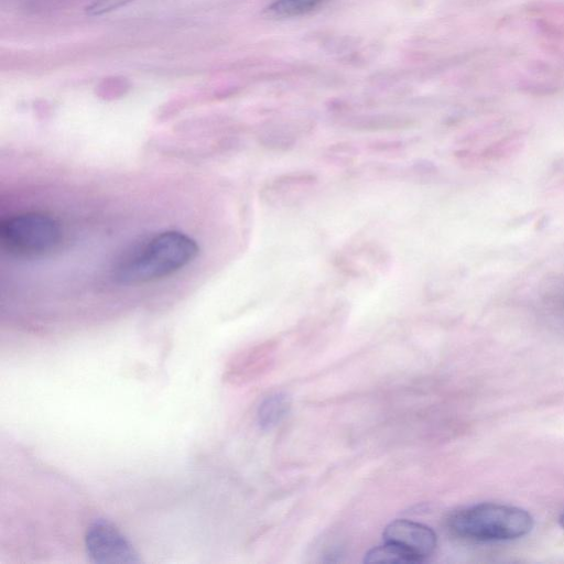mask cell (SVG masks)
<instances>
[{
  "mask_svg": "<svg viewBox=\"0 0 564 564\" xmlns=\"http://www.w3.org/2000/svg\"><path fill=\"white\" fill-rule=\"evenodd\" d=\"M447 525L454 535L464 540L503 542L529 534L534 527V519L519 507L482 502L454 511Z\"/></svg>",
  "mask_w": 564,
  "mask_h": 564,
  "instance_id": "2",
  "label": "cell"
},
{
  "mask_svg": "<svg viewBox=\"0 0 564 564\" xmlns=\"http://www.w3.org/2000/svg\"><path fill=\"white\" fill-rule=\"evenodd\" d=\"M62 238L57 221L42 213H22L0 223L1 248L15 257H40L53 251Z\"/></svg>",
  "mask_w": 564,
  "mask_h": 564,
  "instance_id": "3",
  "label": "cell"
},
{
  "mask_svg": "<svg viewBox=\"0 0 564 564\" xmlns=\"http://www.w3.org/2000/svg\"><path fill=\"white\" fill-rule=\"evenodd\" d=\"M383 540L401 549L414 563L430 557L437 542L436 534L430 527L404 519L390 522L384 529Z\"/></svg>",
  "mask_w": 564,
  "mask_h": 564,
  "instance_id": "5",
  "label": "cell"
},
{
  "mask_svg": "<svg viewBox=\"0 0 564 564\" xmlns=\"http://www.w3.org/2000/svg\"><path fill=\"white\" fill-rule=\"evenodd\" d=\"M132 0H93L86 6L85 11L88 15H101L126 6Z\"/></svg>",
  "mask_w": 564,
  "mask_h": 564,
  "instance_id": "9",
  "label": "cell"
},
{
  "mask_svg": "<svg viewBox=\"0 0 564 564\" xmlns=\"http://www.w3.org/2000/svg\"><path fill=\"white\" fill-rule=\"evenodd\" d=\"M198 246L187 235L166 230L126 254L113 268V278L123 284H138L169 276L191 263Z\"/></svg>",
  "mask_w": 564,
  "mask_h": 564,
  "instance_id": "1",
  "label": "cell"
},
{
  "mask_svg": "<svg viewBox=\"0 0 564 564\" xmlns=\"http://www.w3.org/2000/svg\"><path fill=\"white\" fill-rule=\"evenodd\" d=\"M325 0H274L265 12L274 19H289L308 13Z\"/></svg>",
  "mask_w": 564,
  "mask_h": 564,
  "instance_id": "7",
  "label": "cell"
},
{
  "mask_svg": "<svg viewBox=\"0 0 564 564\" xmlns=\"http://www.w3.org/2000/svg\"><path fill=\"white\" fill-rule=\"evenodd\" d=\"M89 558L100 564L140 563L141 558L130 541L109 521L98 519L85 535Z\"/></svg>",
  "mask_w": 564,
  "mask_h": 564,
  "instance_id": "4",
  "label": "cell"
},
{
  "mask_svg": "<svg viewBox=\"0 0 564 564\" xmlns=\"http://www.w3.org/2000/svg\"><path fill=\"white\" fill-rule=\"evenodd\" d=\"M290 403L281 393L265 398L258 409V423L263 430L274 427L286 415Z\"/></svg>",
  "mask_w": 564,
  "mask_h": 564,
  "instance_id": "6",
  "label": "cell"
},
{
  "mask_svg": "<svg viewBox=\"0 0 564 564\" xmlns=\"http://www.w3.org/2000/svg\"><path fill=\"white\" fill-rule=\"evenodd\" d=\"M558 524L564 529V512L558 518Z\"/></svg>",
  "mask_w": 564,
  "mask_h": 564,
  "instance_id": "10",
  "label": "cell"
},
{
  "mask_svg": "<svg viewBox=\"0 0 564 564\" xmlns=\"http://www.w3.org/2000/svg\"><path fill=\"white\" fill-rule=\"evenodd\" d=\"M366 563H414L412 558L398 546L384 542L382 545L371 549L365 555Z\"/></svg>",
  "mask_w": 564,
  "mask_h": 564,
  "instance_id": "8",
  "label": "cell"
}]
</instances>
